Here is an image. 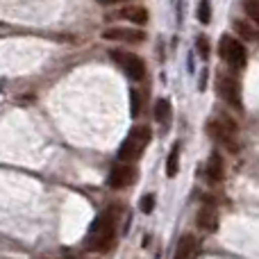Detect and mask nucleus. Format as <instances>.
Returning <instances> with one entry per match:
<instances>
[{"instance_id": "1", "label": "nucleus", "mask_w": 259, "mask_h": 259, "mask_svg": "<svg viewBox=\"0 0 259 259\" xmlns=\"http://www.w3.org/2000/svg\"><path fill=\"white\" fill-rule=\"evenodd\" d=\"M116 225H118V207H109L94 223L87 246L96 252H109L116 243Z\"/></svg>"}, {"instance_id": "2", "label": "nucleus", "mask_w": 259, "mask_h": 259, "mask_svg": "<svg viewBox=\"0 0 259 259\" xmlns=\"http://www.w3.org/2000/svg\"><path fill=\"white\" fill-rule=\"evenodd\" d=\"M150 139H152V130L148 125L132 127V132L125 137L121 150H118V159H121V164H132V161H137L139 157L143 155V150L148 148Z\"/></svg>"}, {"instance_id": "3", "label": "nucleus", "mask_w": 259, "mask_h": 259, "mask_svg": "<svg viewBox=\"0 0 259 259\" xmlns=\"http://www.w3.org/2000/svg\"><path fill=\"white\" fill-rule=\"evenodd\" d=\"M219 55L230 68H234V71H241V68H246V64H248V50H246V46H243V41H239L237 36H230V34L221 36Z\"/></svg>"}, {"instance_id": "4", "label": "nucleus", "mask_w": 259, "mask_h": 259, "mask_svg": "<svg viewBox=\"0 0 259 259\" xmlns=\"http://www.w3.org/2000/svg\"><path fill=\"white\" fill-rule=\"evenodd\" d=\"M207 134H209L214 141H221L225 148H230L232 152L239 150L237 146V139H234V134H237V123L230 118V121H221V118H214V121L207 123Z\"/></svg>"}, {"instance_id": "5", "label": "nucleus", "mask_w": 259, "mask_h": 259, "mask_svg": "<svg viewBox=\"0 0 259 259\" xmlns=\"http://www.w3.org/2000/svg\"><path fill=\"white\" fill-rule=\"evenodd\" d=\"M216 91H219L221 100H223L225 105H230V107H234V109H241L243 107L241 84H239L237 77L221 73V75L216 77Z\"/></svg>"}, {"instance_id": "6", "label": "nucleus", "mask_w": 259, "mask_h": 259, "mask_svg": "<svg viewBox=\"0 0 259 259\" xmlns=\"http://www.w3.org/2000/svg\"><path fill=\"white\" fill-rule=\"evenodd\" d=\"M112 59L125 71V75L134 82H141L146 77V62L139 55L127 53V50H112Z\"/></svg>"}, {"instance_id": "7", "label": "nucleus", "mask_w": 259, "mask_h": 259, "mask_svg": "<svg viewBox=\"0 0 259 259\" xmlns=\"http://www.w3.org/2000/svg\"><path fill=\"white\" fill-rule=\"evenodd\" d=\"M103 39L105 41H116V44H143L146 41V32L139 30V27H121V25H114L107 27L103 32Z\"/></svg>"}, {"instance_id": "8", "label": "nucleus", "mask_w": 259, "mask_h": 259, "mask_svg": "<svg viewBox=\"0 0 259 259\" xmlns=\"http://www.w3.org/2000/svg\"><path fill=\"white\" fill-rule=\"evenodd\" d=\"M137 175L139 173H137V168H134L132 164H121V161H118V164L109 170L107 184L112 189H116V191H121V189H127L130 184L137 180Z\"/></svg>"}, {"instance_id": "9", "label": "nucleus", "mask_w": 259, "mask_h": 259, "mask_svg": "<svg viewBox=\"0 0 259 259\" xmlns=\"http://www.w3.org/2000/svg\"><path fill=\"white\" fill-rule=\"evenodd\" d=\"M196 228L200 230V232H216L219 230V214H216V209L211 205H205L198 209L196 214Z\"/></svg>"}, {"instance_id": "10", "label": "nucleus", "mask_w": 259, "mask_h": 259, "mask_svg": "<svg viewBox=\"0 0 259 259\" xmlns=\"http://www.w3.org/2000/svg\"><path fill=\"white\" fill-rule=\"evenodd\" d=\"M198 250H200V241H198L193 234H184V237L178 241L173 259H196Z\"/></svg>"}, {"instance_id": "11", "label": "nucleus", "mask_w": 259, "mask_h": 259, "mask_svg": "<svg viewBox=\"0 0 259 259\" xmlns=\"http://www.w3.org/2000/svg\"><path fill=\"white\" fill-rule=\"evenodd\" d=\"M114 16L121 18V21L134 23V25H146V23H148V9L146 7H139V5H132V7L118 9Z\"/></svg>"}, {"instance_id": "12", "label": "nucleus", "mask_w": 259, "mask_h": 259, "mask_svg": "<svg viewBox=\"0 0 259 259\" xmlns=\"http://www.w3.org/2000/svg\"><path fill=\"white\" fill-rule=\"evenodd\" d=\"M225 178V161L221 157V152H211L209 155V161H207V180L214 184L223 182Z\"/></svg>"}, {"instance_id": "13", "label": "nucleus", "mask_w": 259, "mask_h": 259, "mask_svg": "<svg viewBox=\"0 0 259 259\" xmlns=\"http://www.w3.org/2000/svg\"><path fill=\"white\" fill-rule=\"evenodd\" d=\"M170 114H173V107H170L168 98H159L155 103V121L159 125H168L170 123Z\"/></svg>"}, {"instance_id": "14", "label": "nucleus", "mask_w": 259, "mask_h": 259, "mask_svg": "<svg viewBox=\"0 0 259 259\" xmlns=\"http://www.w3.org/2000/svg\"><path fill=\"white\" fill-rule=\"evenodd\" d=\"M234 32H237V36H239V41H257L259 39V32H257V27L255 25H250L248 21H234Z\"/></svg>"}, {"instance_id": "15", "label": "nucleus", "mask_w": 259, "mask_h": 259, "mask_svg": "<svg viewBox=\"0 0 259 259\" xmlns=\"http://www.w3.org/2000/svg\"><path fill=\"white\" fill-rule=\"evenodd\" d=\"M178 170H180V152H178V148H173V150L168 152V159H166V175L175 178Z\"/></svg>"}, {"instance_id": "16", "label": "nucleus", "mask_w": 259, "mask_h": 259, "mask_svg": "<svg viewBox=\"0 0 259 259\" xmlns=\"http://www.w3.org/2000/svg\"><path fill=\"white\" fill-rule=\"evenodd\" d=\"M198 21L202 25H209L211 23V7H209V0H200L198 3Z\"/></svg>"}, {"instance_id": "17", "label": "nucleus", "mask_w": 259, "mask_h": 259, "mask_svg": "<svg viewBox=\"0 0 259 259\" xmlns=\"http://www.w3.org/2000/svg\"><path fill=\"white\" fill-rule=\"evenodd\" d=\"M243 9H246L248 18L259 27V0H243Z\"/></svg>"}, {"instance_id": "18", "label": "nucleus", "mask_w": 259, "mask_h": 259, "mask_svg": "<svg viewBox=\"0 0 259 259\" xmlns=\"http://www.w3.org/2000/svg\"><path fill=\"white\" fill-rule=\"evenodd\" d=\"M143 112V96H139L137 89H132V116L137 118Z\"/></svg>"}, {"instance_id": "19", "label": "nucleus", "mask_w": 259, "mask_h": 259, "mask_svg": "<svg viewBox=\"0 0 259 259\" xmlns=\"http://www.w3.org/2000/svg\"><path fill=\"white\" fill-rule=\"evenodd\" d=\"M139 207H141L143 214H152V209H155V196H152V193H146Z\"/></svg>"}, {"instance_id": "20", "label": "nucleus", "mask_w": 259, "mask_h": 259, "mask_svg": "<svg viewBox=\"0 0 259 259\" xmlns=\"http://www.w3.org/2000/svg\"><path fill=\"white\" fill-rule=\"evenodd\" d=\"M198 48H200V57H207V55H209V48H207L205 36H200V39H198Z\"/></svg>"}, {"instance_id": "21", "label": "nucleus", "mask_w": 259, "mask_h": 259, "mask_svg": "<svg viewBox=\"0 0 259 259\" xmlns=\"http://www.w3.org/2000/svg\"><path fill=\"white\" fill-rule=\"evenodd\" d=\"M100 5H105V7H109V5H121V3H130V0H98Z\"/></svg>"}]
</instances>
